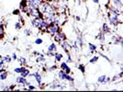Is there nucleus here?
<instances>
[{"mask_svg": "<svg viewBox=\"0 0 123 92\" xmlns=\"http://www.w3.org/2000/svg\"><path fill=\"white\" fill-rule=\"evenodd\" d=\"M76 1H78V3H81V0H76Z\"/></svg>", "mask_w": 123, "mask_h": 92, "instance_id": "09e8293b", "label": "nucleus"}, {"mask_svg": "<svg viewBox=\"0 0 123 92\" xmlns=\"http://www.w3.org/2000/svg\"><path fill=\"white\" fill-rule=\"evenodd\" d=\"M43 21H44V19H42V18H36V19H32V20L31 21V24L32 27L41 30Z\"/></svg>", "mask_w": 123, "mask_h": 92, "instance_id": "7ed1b4c3", "label": "nucleus"}, {"mask_svg": "<svg viewBox=\"0 0 123 92\" xmlns=\"http://www.w3.org/2000/svg\"><path fill=\"white\" fill-rule=\"evenodd\" d=\"M26 2L30 8H39L42 0H26Z\"/></svg>", "mask_w": 123, "mask_h": 92, "instance_id": "39448f33", "label": "nucleus"}, {"mask_svg": "<svg viewBox=\"0 0 123 92\" xmlns=\"http://www.w3.org/2000/svg\"><path fill=\"white\" fill-rule=\"evenodd\" d=\"M22 26H23V24L21 23L20 21H17L15 23V29L17 30V31H19V30H21V28H22Z\"/></svg>", "mask_w": 123, "mask_h": 92, "instance_id": "412c9836", "label": "nucleus"}, {"mask_svg": "<svg viewBox=\"0 0 123 92\" xmlns=\"http://www.w3.org/2000/svg\"><path fill=\"white\" fill-rule=\"evenodd\" d=\"M30 74H31V71H30L29 69L25 68V69L20 73V76H22V77H28L30 76Z\"/></svg>", "mask_w": 123, "mask_h": 92, "instance_id": "a211bd4d", "label": "nucleus"}, {"mask_svg": "<svg viewBox=\"0 0 123 92\" xmlns=\"http://www.w3.org/2000/svg\"><path fill=\"white\" fill-rule=\"evenodd\" d=\"M45 57H44V55L42 54V53H40L39 55H37V58H36V61L38 62V63H43V62H45Z\"/></svg>", "mask_w": 123, "mask_h": 92, "instance_id": "dca6fc26", "label": "nucleus"}, {"mask_svg": "<svg viewBox=\"0 0 123 92\" xmlns=\"http://www.w3.org/2000/svg\"><path fill=\"white\" fill-rule=\"evenodd\" d=\"M47 31L51 34V35L54 36L56 33H58L59 31H60V27L59 25L57 24V23H51V24H49L48 26V29H47Z\"/></svg>", "mask_w": 123, "mask_h": 92, "instance_id": "f03ea898", "label": "nucleus"}, {"mask_svg": "<svg viewBox=\"0 0 123 92\" xmlns=\"http://www.w3.org/2000/svg\"><path fill=\"white\" fill-rule=\"evenodd\" d=\"M120 70H121V71H123V66L121 67H120Z\"/></svg>", "mask_w": 123, "mask_h": 92, "instance_id": "de8ad7c7", "label": "nucleus"}, {"mask_svg": "<svg viewBox=\"0 0 123 92\" xmlns=\"http://www.w3.org/2000/svg\"><path fill=\"white\" fill-rule=\"evenodd\" d=\"M57 50V46L56 44L54 43V42H52V43H51L50 45L48 46V50H47V52H51V53H54V52H56Z\"/></svg>", "mask_w": 123, "mask_h": 92, "instance_id": "4468645a", "label": "nucleus"}, {"mask_svg": "<svg viewBox=\"0 0 123 92\" xmlns=\"http://www.w3.org/2000/svg\"><path fill=\"white\" fill-rule=\"evenodd\" d=\"M112 3L118 8H120L122 7V1L121 0H112Z\"/></svg>", "mask_w": 123, "mask_h": 92, "instance_id": "2eb2a0df", "label": "nucleus"}, {"mask_svg": "<svg viewBox=\"0 0 123 92\" xmlns=\"http://www.w3.org/2000/svg\"><path fill=\"white\" fill-rule=\"evenodd\" d=\"M5 61L3 60V59H1L0 60V69H2V68H4V66H5Z\"/></svg>", "mask_w": 123, "mask_h": 92, "instance_id": "c9c22d12", "label": "nucleus"}, {"mask_svg": "<svg viewBox=\"0 0 123 92\" xmlns=\"http://www.w3.org/2000/svg\"><path fill=\"white\" fill-rule=\"evenodd\" d=\"M45 1H48V2H55L57 0H45Z\"/></svg>", "mask_w": 123, "mask_h": 92, "instance_id": "49530a36", "label": "nucleus"}, {"mask_svg": "<svg viewBox=\"0 0 123 92\" xmlns=\"http://www.w3.org/2000/svg\"><path fill=\"white\" fill-rule=\"evenodd\" d=\"M24 34H25L26 36L31 35V29H25V31H24Z\"/></svg>", "mask_w": 123, "mask_h": 92, "instance_id": "7c9ffc66", "label": "nucleus"}, {"mask_svg": "<svg viewBox=\"0 0 123 92\" xmlns=\"http://www.w3.org/2000/svg\"><path fill=\"white\" fill-rule=\"evenodd\" d=\"M19 62H20V64L22 65V66H24V65H26V63H27V60H26L25 57H20L19 58Z\"/></svg>", "mask_w": 123, "mask_h": 92, "instance_id": "c756f323", "label": "nucleus"}, {"mask_svg": "<svg viewBox=\"0 0 123 92\" xmlns=\"http://www.w3.org/2000/svg\"><path fill=\"white\" fill-rule=\"evenodd\" d=\"M39 9H40L42 16L45 19H49V18H52V17H55L56 16L55 15V10H54L53 7L48 1H42L41 4L40 5Z\"/></svg>", "mask_w": 123, "mask_h": 92, "instance_id": "f257e3e1", "label": "nucleus"}, {"mask_svg": "<svg viewBox=\"0 0 123 92\" xmlns=\"http://www.w3.org/2000/svg\"><path fill=\"white\" fill-rule=\"evenodd\" d=\"M115 43H119L121 46H123V37H118V39L115 41Z\"/></svg>", "mask_w": 123, "mask_h": 92, "instance_id": "bb28decb", "label": "nucleus"}, {"mask_svg": "<svg viewBox=\"0 0 123 92\" xmlns=\"http://www.w3.org/2000/svg\"><path fill=\"white\" fill-rule=\"evenodd\" d=\"M25 69V67L24 66H20V67H16L15 69H14V72L17 73V74H20L21 72L23 71Z\"/></svg>", "mask_w": 123, "mask_h": 92, "instance_id": "5701e85b", "label": "nucleus"}, {"mask_svg": "<svg viewBox=\"0 0 123 92\" xmlns=\"http://www.w3.org/2000/svg\"><path fill=\"white\" fill-rule=\"evenodd\" d=\"M61 47L63 49V51L66 52L67 53H69V51L73 48V46L69 43V41H67L66 40L61 42Z\"/></svg>", "mask_w": 123, "mask_h": 92, "instance_id": "1a4fd4ad", "label": "nucleus"}, {"mask_svg": "<svg viewBox=\"0 0 123 92\" xmlns=\"http://www.w3.org/2000/svg\"><path fill=\"white\" fill-rule=\"evenodd\" d=\"M11 57H12V60H17L18 59V56H17V53H13Z\"/></svg>", "mask_w": 123, "mask_h": 92, "instance_id": "ea45409f", "label": "nucleus"}, {"mask_svg": "<svg viewBox=\"0 0 123 92\" xmlns=\"http://www.w3.org/2000/svg\"><path fill=\"white\" fill-rule=\"evenodd\" d=\"M75 20H76L77 21H79L81 19H80V17H79V16H77V17H75Z\"/></svg>", "mask_w": 123, "mask_h": 92, "instance_id": "a18cd8bd", "label": "nucleus"}, {"mask_svg": "<svg viewBox=\"0 0 123 92\" xmlns=\"http://www.w3.org/2000/svg\"><path fill=\"white\" fill-rule=\"evenodd\" d=\"M7 76H8V73L6 71V70L3 71L2 73H0V80H2V81L6 80L7 78Z\"/></svg>", "mask_w": 123, "mask_h": 92, "instance_id": "f3484780", "label": "nucleus"}, {"mask_svg": "<svg viewBox=\"0 0 123 92\" xmlns=\"http://www.w3.org/2000/svg\"><path fill=\"white\" fill-rule=\"evenodd\" d=\"M78 69L82 72V73H84L85 70H86V68H85V66H84L83 65H79V66H78Z\"/></svg>", "mask_w": 123, "mask_h": 92, "instance_id": "72a5a7b5", "label": "nucleus"}, {"mask_svg": "<svg viewBox=\"0 0 123 92\" xmlns=\"http://www.w3.org/2000/svg\"><path fill=\"white\" fill-rule=\"evenodd\" d=\"M77 41H78V44L80 45V47H82L83 44H84V41H83V38H82V35H79L77 37Z\"/></svg>", "mask_w": 123, "mask_h": 92, "instance_id": "b1692460", "label": "nucleus"}, {"mask_svg": "<svg viewBox=\"0 0 123 92\" xmlns=\"http://www.w3.org/2000/svg\"><path fill=\"white\" fill-rule=\"evenodd\" d=\"M60 67H61V69H62V70H64V71L66 72L67 74H70L71 73V68L68 66L66 62H62L61 65H60Z\"/></svg>", "mask_w": 123, "mask_h": 92, "instance_id": "ddd939ff", "label": "nucleus"}, {"mask_svg": "<svg viewBox=\"0 0 123 92\" xmlns=\"http://www.w3.org/2000/svg\"><path fill=\"white\" fill-rule=\"evenodd\" d=\"M94 3H96V4H98L99 3V0H92Z\"/></svg>", "mask_w": 123, "mask_h": 92, "instance_id": "c03bdc74", "label": "nucleus"}, {"mask_svg": "<svg viewBox=\"0 0 123 92\" xmlns=\"http://www.w3.org/2000/svg\"><path fill=\"white\" fill-rule=\"evenodd\" d=\"M55 69H56V66H54V65L51 66V67H48V68H47L48 71H52V70H55Z\"/></svg>", "mask_w": 123, "mask_h": 92, "instance_id": "4c0bfd02", "label": "nucleus"}, {"mask_svg": "<svg viewBox=\"0 0 123 92\" xmlns=\"http://www.w3.org/2000/svg\"><path fill=\"white\" fill-rule=\"evenodd\" d=\"M98 58H99L98 56H93L92 58L90 59V61H89L90 64H96V63L98 61Z\"/></svg>", "mask_w": 123, "mask_h": 92, "instance_id": "cd10ccee", "label": "nucleus"}, {"mask_svg": "<svg viewBox=\"0 0 123 92\" xmlns=\"http://www.w3.org/2000/svg\"><path fill=\"white\" fill-rule=\"evenodd\" d=\"M2 89L3 90H10V87H7V86H5L4 87H2Z\"/></svg>", "mask_w": 123, "mask_h": 92, "instance_id": "a19ab883", "label": "nucleus"}, {"mask_svg": "<svg viewBox=\"0 0 123 92\" xmlns=\"http://www.w3.org/2000/svg\"><path fill=\"white\" fill-rule=\"evenodd\" d=\"M99 54H100V55H101V56H103V57H104V58H105V59H107V60H108V62H110V60H109V59H108V56H106V55H104V54H103V53H99Z\"/></svg>", "mask_w": 123, "mask_h": 92, "instance_id": "79ce46f5", "label": "nucleus"}, {"mask_svg": "<svg viewBox=\"0 0 123 92\" xmlns=\"http://www.w3.org/2000/svg\"><path fill=\"white\" fill-rule=\"evenodd\" d=\"M73 47H74V49H75L76 51H78V50H79V46H78V41H74V42H73Z\"/></svg>", "mask_w": 123, "mask_h": 92, "instance_id": "c85d7f7f", "label": "nucleus"}, {"mask_svg": "<svg viewBox=\"0 0 123 92\" xmlns=\"http://www.w3.org/2000/svg\"><path fill=\"white\" fill-rule=\"evenodd\" d=\"M102 31H103V32L106 34V33H109V32H110V29L108 28V26L107 25L106 23H104V24H103Z\"/></svg>", "mask_w": 123, "mask_h": 92, "instance_id": "aec40b11", "label": "nucleus"}, {"mask_svg": "<svg viewBox=\"0 0 123 92\" xmlns=\"http://www.w3.org/2000/svg\"><path fill=\"white\" fill-rule=\"evenodd\" d=\"M55 89H59V90H62L63 89V86L61 84H57L56 83V88Z\"/></svg>", "mask_w": 123, "mask_h": 92, "instance_id": "f704fd0d", "label": "nucleus"}, {"mask_svg": "<svg viewBox=\"0 0 123 92\" xmlns=\"http://www.w3.org/2000/svg\"><path fill=\"white\" fill-rule=\"evenodd\" d=\"M42 42H43V40L41 39V38H38V39L35 40V43H36L37 45H40V44H41Z\"/></svg>", "mask_w": 123, "mask_h": 92, "instance_id": "2f4dec72", "label": "nucleus"}, {"mask_svg": "<svg viewBox=\"0 0 123 92\" xmlns=\"http://www.w3.org/2000/svg\"><path fill=\"white\" fill-rule=\"evenodd\" d=\"M28 90H35L36 89V87L35 86H33V85H31V84H30L29 86H28V88H27Z\"/></svg>", "mask_w": 123, "mask_h": 92, "instance_id": "473e14b6", "label": "nucleus"}, {"mask_svg": "<svg viewBox=\"0 0 123 92\" xmlns=\"http://www.w3.org/2000/svg\"><path fill=\"white\" fill-rule=\"evenodd\" d=\"M109 81H111V79L107 77L106 76H104V75L98 77V82L100 83V84H106V83H108V82H109Z\"/></svg>", "mask_w": 123, "mask_h": 92, "instance_id": "9b49d317", "label": "nucleus"}, {"mask_svg": "<svg viewBox=\"0 0 123 92\" xmlns=\"http://www.w3.org/2000/svg\"><path fill=\"white\" fill-rule=\"evenodd\" d=\"M88 47H89V50H90L91 53H93V52H95L97 50V46L95 45V44H92V43H89V44H88Z\"/></svg>", "mask_w": 123, "mask_h": 92, "instance_id": "393cba45", "label": "nucleus"}, {"mask_svg": "<svg viewBox=\"0 0 123 92\" xmlns=\"http://www.w3.org/2000/svg\"><path fill=\"white\" fill-rule=\"evenodd\" d=\"M54 59H55V61H57V62L62 61V54L60 53H54Z\"/></svg>", "mask_w": 123, "mask_h": 92, "instance_id": "6ab92c4d", "label": "nucleus"}, {"mask_svg": "<svg viewBox=\"0 0 123 92\" xmlns=\"http://www.w3.org/2000/svg\"><path fill=\"white\" fill-rule=\"evenodd\" d=\"M14 14L15 15H19V10H15L14 11Z\"/></svg>", "mask_w": 123, "mask_h": 92, "instance_id": "37998d69", "label": "nucleus"}, {"mask_svg": "<svg viewBox=\"0 0 123 92\" xmlns=\"http://www.w3.org/2000/svg\"><path fill=\"white\" fill-rule=\"evenodd\" d=\"M108 20H109V22H110L112 25H116V24H118V15L110 13V14H109Z\"/></svg>", "mask_w": 123, "mask_h": 92, "instance_id": "9d476101", "label": "nucleus"}, {"mask_svg": "<svg viewBox=\"0 0 123 92\" xmlns=\"http://www.w3.org/2000/svg\"><path fill=\"white\" fill-rule=\"evenodd\" d=\"M27 77H22V76H20V77H18L17 78H16V82L18 83V84H20V85H22L23 87H28L31 83L28 81L27 79H26Z\"/></svg>", "mask_w": 123, "mask_h": 92, "instance_id": "423d86ee", "label": "nucleus"}, {"mask_svg": "<svg viewBox=\"0 0 123 92\" xmlns=\"http://www.w3.org/2000/svg\"><path fill=\"white\" fill-rule=\"evenodd\" d=\"M67 76H68V74L64 70H62V69H61L60 71L58 72V77L61 80H66Z\"/></svg>", "mask_w": 123, "mask_h": 92, "instance_id": "f8f14e48", "label": "nucleus"}, {"mask_svg": "<svg viewBox=\"0 0 123 92\" xmlns=\"http://www.w3.org/2000/svg\"><path fill=\"white\" fill-rule=\"evenodd\" d=\"M66 40V36L62 31H59L58 33H56L54 35V41L57 42H62V41H65Z\"/></svg>", "mask_w": 123, "mask_h": 92, "instance_id": "0eeeda50", "label": "nucleus"}, {"mask_svg": "<svg viewBox=\"0 0 123 92\" xmlns=\"http://www.w3.org/2000/svg\"><path fill=\"white\" fill-rule=\"evenodd\" d=\"M4 61H5L6 64H9L11 61H12V57L9 56V55H6V56H4L3 58H2Z\"/></svg>", "mask_w": 123, "mask_h": 92, "instance_id": "4be33fe9", "label": "nucleus"}, {"mask_svg": "<svg viewBox=\"0 0 123 92\" xmlns=\"http://www.w3.org/2000/svg\"><path fill=\"white\" fill-rule=\"evenodd\" d=\"M4 37V29L0 28V39H2Z\"/></svg>", "mask_w": 123, "mask_h": 92, "instance_id": "58836bf2", "label": "nucleus"}, {"mask_svg": "<svg viewBox=\"0 0 123 92\" xmlns=\"http://www.w3.org/2000/svg\"><path fill=\"white\" fill-rule=\"evenodd\" d=\"M29 77H34V78H35V81L37 82V84H38L39 86L41 85V83H42V77H41V75L39 72H35V73H33V74H30Z\"/></svg>", "mask_w": 123, "mask_h": 92, "instance_id": "6e6552de", "label": "nucleus"}, {"mask_svg": "<svg viewBox=\"0 0 123 92\" xmlns=\"http://www.w3.org/2000/svg\"><path fill=\"white\" fill-rule=\"evenodd\" d=\"M28 15L31 16L32 19H36V18H42V14L40 11L39 8H30V10L28 12Z\"/></svg>", "mask_w": 123, "mask_h": 92, "instance_id": "20e7f679", "label": "nucleus"}, {"mask_svg": "<svg viewBox=\"0 0 123 92\" xmlns=\"http://www.w3.org/2000/svg\"><path fill=\"white\" fill-rule=\"evenodd\" d=\"M104 34H105L104 32H101L99 35L97 36V39H98L100 41H104V39H105V35Z\"/></svg>", "mask_w": 123, "mask_h": 92, "instance_id": "a878e982", "label": "nucleus"}, {"mask_svg": "<svg viewBox=\"0 0 123 92\" xmlns=\"http://www.w3.org/2000/svg\"><path fill=\"white\" fill-rule=\"evenodd\" d=\"M121 83H122V84H123V78H122V79H121Z\"/></svg>", "mask_w": 123, "mask_h": 92, "instance_id": "8fccbe9b", "label": "nucleus"}, {"mask_svg": "<svg viewBox=\"0 0 123 92\" xmlns=\"http://www.w3.org/2000/svg\"><path fill=\"white\" fill-rule=\"evenodd\" d=\"M73 60H72V57L71 55L69 54V53H67V58H66V63H71Z\"/></svg>", "mask_w": 123, "mask_h": 92, "instance_id": "e433bc0d", "label": "nucleus"}]
</instances>
